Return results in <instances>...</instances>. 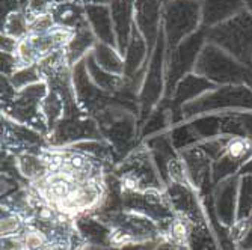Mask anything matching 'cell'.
<instances>
[{"instance_id":"cell-1","label":"cell","mask_w":252,"mask_h":250,"mask_svg":"<svg viewBox=\"0 0 252 250\" xmlns=\"http://www.w3.org/2000/svg\"><path fill=\"white\" fill-rule=\"evenodd\" d=\"M6 35L12 38H20L29 33V21L28 17H23L21 14H12L6 21Z\"/></svg>"},{"instance_id":"cell-2","label":"cell","mask_w":252,"mask_h":250,"mask_svg":"<svg viewBox=\"0 0 252 250\" xmlns=\"http://www.w3.org/2000/svg\"><path fill=\"white\" fill-rule=\"evenodd\" d=\"M189 232H190V226L185 219H175L172 222V228H171V235H172V241L183 246L186 244L188 238H189Z\"/></svg>"},{"instance_id":"cell-3","label":"cell","mask_w":252,"mask_h":250,"mask_svg":"<svg viewBox=\"0 0 252 250\" xmlns=\"http://www.w3.org/2000/svg\"><path fill=\"white\" fill-rule=\"evenodd\" d=\"M91 17H94L95 26L98 28L97 30L100 32V35L104 39H110L112 33H110V28H109V21H107V15L103 9L98 11H91Z\"/></svg>"},{"instance_id":"cell-4","label":"cell","mask_w":252,"mask_h":250,"mask_svg":"<svg viewBox=\"0 0 252 250\" xmlns=\"http://www.w3.org/2000/svg\"><path fill=\"white\" fill-rule=\"evenodd\" d=\"M21 229V222L18 217L15 216H8L2 220V235L5 238L14 237L15 232H18Z\"/></svg>"},{"instance_id":"cell-5","label":"cell","mask_w":252,"mask_h":250,"mask_svg":"<svg viewBox=\"0 0 252 250\" xmlns=\"http://www.w3.org/2000/svg\"><path fill=\"white\" fill-rule=\"evenodd\" d=\"M243 152H245V142L240 140V139H236V140H233L230 145H228V154H230L233 158L240 157Z\"/></svg>"},{"instance_id":"cell-6","label":"cell","mask_w":252,"mask_h":250,"mask_svg":"<svg viewBox=\"0 0 252 250\" xmlns=\"http://www.w3.org/2000/svg\"><path fill=\"white\" fill-rule=\"evenodd\" d=\"M112 243L115 246H126V244H130L133 243V237H130L128 234H123V232H118L112 237Z\"/></svg>"},{"instance_id":"cell-7","label":"cell","mask_w":252,"mask_h":250,"mask_svg":"<svg viewBox=\"0 0 252 250\" xmlns=\"http://www.w3.org/2000/svg\"><path fill=\"white\" fill-rule=\"evenodd\" d=\"M38 217H39L42 222H50V220L53 219V210H52V208H49V207H44V208H41V210H39Z\"/></svg>"},{"instance_id":"cell-8","label":"cell","mask_w":252,"mask_h":250,"mask_svg":"<svg viewBox=\"0 0 252 250\" xmlns=\"http://www.w3.org/2000/svg\"><path fill=\"white\" fill-rule=\"evenodd\" d=\"M41 250H56V246L52 244V243H45V244L41 247Z\"/></svg>"}]
</instances>
